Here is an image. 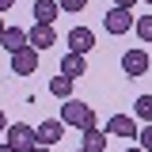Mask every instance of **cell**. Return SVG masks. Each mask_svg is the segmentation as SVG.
Instances as JSON below:
<instances>
[{"label":"cell","mask_w":152,"mask_h":152,"mask_svg":"<svg viewBox=\"0 0 152 152\" xmlns=\"http://www.w3.org/2000/svg\"><path fill=\"white\" fill-rule=\"evenodd\" d=\"M80 133H84V141H80L84 152H107V133L99 129V126H88V129H80Z\"/></svg>","instance_id":"11"},{"label":"cell","mask_w":152,"mask_h":152,"mask_svg":"<svg viewBox=\"0 0 152 152\" xmlns=\"http://www.w3.org/2000/svg\"><path fill=\"white\" fill-rule=\"evenodd\" d=\"M31 152H50V145H34V148H31Z\"/></svg>","instance_id":"22"},{"label":"cell","mask_w":152,"mask_h":152,"mask_svg":"<svg viewBox=\"0 0 152 152\" xmlns=\"http://www.w3.org/2000/svg\"><path fill=\"white\" fill-rule=\"evenodd\" d=\"M57 4H61V12H69V15H76V12L88 8V0H57Z\"/></svg>","instance_id":"18"},{"label":"cell","mask_w":152,"mask_h":152,"mask_svg":"<svg viewBox=\"0 0 152 152\" xmlns=\"http://www.w3.org/2000/svg\"><path fill=\"white\" fill-rule=\"evenodd\" d=\"M72 76H53V80H50V95H53V99H69V95H72Z\"/></svg>","instance_id":"14"},{"label":"cell","mask_w":152,"mask_h":152,"mask_svg":"<svg viewBox=\"0 0 152 152\" xmlns=\"http://www.w3.org/2000/svg\"><path fill=\"white\" fill-rule=\"evenodd\" d=\"M88 72V61H84V53H69L61 57V76H72V80H80V76Z\"/></svg>","instance_id":"10"},{"label":"cell","mask_w":152,"mask_h":152,"mask_svg":"<svg viewBox=\"0 0 152 152\" xmlns=\"http://www.w3.org/2000/svg\"><path fill=\"white\" fill-rule=\"evenodd\" d=\"M80 152H84V148H80Z\"/></svg>","instance_id":"27"},{"label":"cell","mask_w":152,"mask_h":152,"mask_svg":"<svg viewBox=\"0 0 152 152\" xmlns=\"http://www.w3.org/2000/svg\"><path fill=\"white\" fill-rule=\"evenodd\" d=\"M0 152H15V148H12V145H8V141H4V145H0Z\"/></svg>","instance_id":"23"},{"label":"cell","mask_w":152,"mask_h":152,"mask_svg":"<svg viewBox=\"0 0 152 152\" xmlns=\"http://www.w3.org/2000/svg\"><path fill=\"white\" fill-rule=\"evenodd\" d=\"M91 46H95V31H91V27H72V31H69V50H72V53L88 57Z\"/></svg>","instance_id":"8"},{"label":"cell","mask_w":152,"mask_h":152,"mask_svg":"<svg viewBox=\"0 0 152 152\" xmlns=\"http://www.w3.org/2000/svg\"><path fill=\"white\" fill-rule=\"evenodd\" d=\"M133 107H137V118L141 122H152V95H137Z\"/></svg>","instance_id":"16"},{"label":"cell","mask_w":152,"mask_h":152,"mask_svg":"<svg viewBox=\"0 0 152 152\" xmlns=\"http://www.w3.org/2000/svg\"><path fill=\"white\" fill-rule=\"evenodd\" d=\"M126 152H145V148H141V145H129V148H126Z\"/></svg>","instance_id":"24"},{"label":"cell","mask_w":152,"mask_h":152,"mask_svg":"<svg viewBox=\"0 0 152 152\" xmlns=\"http://www.w3.org/2000/svg\"><path fill=\"white\" fill-rule=\"evenodd\" d=\"M0 34H4V19H0Z\"/></svg>","instance_id":"25"},{"label":"cell","mask_w":152,"mask_h":152,"mask_svg":"<svg viewBox=\"0 0 152 152\" xmlns=\"http://www.w3.org/2000/svg\"><path fill=\"white\" fill-rule=\"evenodd\" d=\"M34 69H38V50L34 46H23V50L12 53V72L15 76H31Z\"/></svg>","instance_id":"6"},{"label":"cell","mask_w":152,"mask_h":152,"mask_svg":"<svg viewBox=\"0 0 152 152\" xmlns=\"http://www.w3.org/2000/svg\"><path fill=\"white\" fill-rule=\"evenodd\" d=\"M0 46H4L8 53L23 50V46H27V31H23V27H4V34H0Z\"/></svg>","instance_id":"12"},{"label":"cell","mask_w":152,"mask_h":152,"mask_svg":"<svg viewBox=\"0 0 152 152\" xmlns=\"http://www.w3.org/2000/svg\"><path fill=\"white\" fill-rule=\"evenodd\" d=\"M57 15H61L57 0H34V23H53Z\"/></svg>","instance_id":"13"},{"label":"cell","mask_w":152,"mask_h":152,"mask_svg":"<svg viewBox=\"0 0 152 152\" xmlns=\"http://www.w3.org/2000/svg\"><path fill=\"white\" fill-rule=\"evenodd\" d=\"M114 8H129V12H133V8H137V0H114Z\"/></svg>","instance_id":"19"},{"label":"cell","mask_w":152,"mask_h":152,"mask_svg":"<svg viewBox=\"0 0 152 152\" xmlns=\"http://www.w3.org/2000/svg\"><path fill=\"white\" fill-rule=\"evenodd\" d=\"M27 46H34L38 53H42V50H50V46H57V31H53V23H34V27L27 31Z\"/></svg>","instance_id":"4"},{"label":"cell","mask_w":152,"mask_h":152,"mask_svg":"<svg viewBox=\"0 0 152 152\" xmlns=\"http://www.w3.org/2000/svg\"><path fill=\"white\" fill-rule=\"evenodd\" d=\"M145 4H152V0H145Z\"/></svg>","instance_id":"26"},{"label":"cell","mask_w":152,"mask_h":152,"mask_svg":"<svg viewBox=\"0 0 152 152\" xmlns=\"http://www.w3.org/2000/svg\"><path fill=\"white\" fill-rule=\"evenodd\" d=\"M122 72L133 76V80L145 76V72H148V53H145L141 46H137V50H126V53H122Z\"/></svg>","instance_id":"5"},{"label":"cell","mask_w":152,"mask_h":152,"mask_svg":"<svg viewBox=\"0 0 152 152\" xmlns=\"http://www.w3.org/2000/svg\"><path fill=\"white\" fill-rule=\"evenodd\" d=\"M8 145H12V148L15 152H31L38 145V137H34V126H27V122H15V126H8Z\"/></svg>","instance_id":"2"},{"label":"cell","mask_w":152,"mask_h":152,"mask_svg":"<svg viewBox=\"0 0 152 152\" xmlns=\"http://www.w3.org/2000/svg\"><path fill=\"white\" fill-rule=\"evenodd\" d=\"M107 137H137V118H129V114H110Z\"/></svg>","instance_id":"9"},{"label":"cell","mask_w":152,"mask_h":152,"mask_svg":"<svg viewBox=\"0 0 152 152\" xmlns=\"http://www.w3.org/2000/svg\"><path fill=\"white\" fill-rule=\"evenodd\" d=\"M133 27L141 42H152V15H133Z\"/></svg>","instance_id":"15"},{"label":"cell","mask_w":152,"mask_h":152,"mask_svg":"<svg viewBox=\"0 0 152 152\" xmlns=\"http://www.w3.org/2000/svg\"><path fill=\"white\" fill-rule=\"evenodd\" d=\"M137 145L145 152H152V122H145V129H137Z\"/></svg>","instance_id":"17"},{"label":"cell","mask_w":152,"mask_h":152,"mask_svg":"<svg viewBox=\"0 0 152 152\" xmlns=\"http://www.w3.org/2000/svg\"><path fill=\"white\" fill-rule=\"evenodd\" d=\"M34 137H38V145H50V148H53L57 141L65 137V122H61V118H46L42 126H34Z\"/></svg>","instance_id":"7"},{"label":"cell","mask_w":152,"mask_h":152,"mask_svg":"<svg viewBox=\"0 0 152 152\" xmlns=\"http://www.w3.org/2000/svg\"><path fill=\"white\" fill-rule=\"evenodd\" d=\"M12 8H15V0H0V15H4V12H12Z\"/></svg>","instance_id":"20"},{"label":"cell","mask_w":152,"mask_h":152,"mask_svg":"<svg viewBox=\"0 0 152 152\" xmlns=\"http://www.w3.org/2000/svg\"><path fill=\"white\" fill-rule=\"evenodd\" d=\"M61 103H65V107H61V122H65V126L88 129V126H95V122H99L91 107H88V103H80V99H72V95H69V99H61Z\"/></svg>","instance_id":"1"},{"label":"cell","mask_w":152,"mask_h":152,"mask_svg":"<svg viewBox=\"0 0 152 152\" xmlns=\"http://www.w3.org/2000/svg\"><path fill=\"white\" fill-rule=\"evenodd\" d=\"M103 31L107 34H129L133 31V12L129 8H110L103 15Z\"/></svg>","instance_id":"3"},{"label":"cell","mask_w":152,"mask_h":152,"mask_svg":"<svg viewBox=\"0 0 152 152\" xmlns=\"http://www.w3.org/2000/svg\"><path fill=\"white\" fill-rule=\"evenodd\" d=\"M4 129H8V118H4V110H0V133H4Z\"/></svg>","instance_id":"21"}]
</instances>
